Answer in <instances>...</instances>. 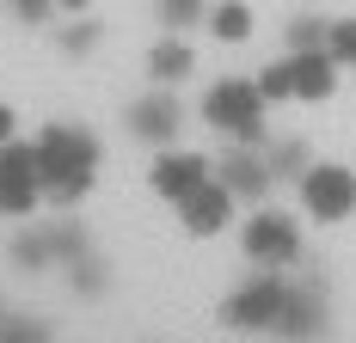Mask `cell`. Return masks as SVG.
Instances as JSON below:
<instances>
[{
    "label": "cell",
    "mask_w": 356,
    "mask_h": 343,
    "mask_svg": "<svg viewBox=\"0 0 356 343\" xmlns=\"http://www.w3.org/2000/svg\"><path fill=\"white\" fill-rule=\"evenodd\" d=\"M31 12L178 62L209 104H240L270 135L356 123V0H25Z\"/></svg>",
    "instance_id": "cell-1"
}]
</instances>
